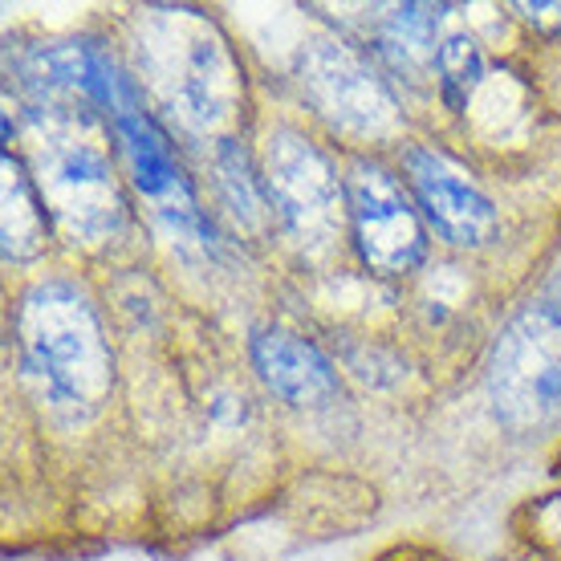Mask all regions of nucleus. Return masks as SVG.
<instances>
[{
    "mask_svg": "<svg viewBox=\"0 0 561 561\" xmlns=\"http://www.w3.org/2000/svg\"><path fill=\"white\" fill-rule=\"evenodd\" d=\"M33 147L25 168L42 192L49 225L61 240L102 249L123 237L130 216L127 175H118L111 123L99 111H42L28 106Z\"/></svg>",
    "mask_w": 561,
    "mask_h": 561,
    "instance_id": "nucleus-3",
    "label": "nucleus"
},
{
    "mask_svg": "<svg viewBox=\"0 0 561 561\" xmlns=\"http://www.w3.org/2000/svg\"><path fill=\"white\" fill-rule=\"evenodd\" d=\"M135 82L192 142L216 147L237 135L244 78L228 37L199 9H142Z\"/></svg>",
    "mask_w": 561,
    "mask_h": 561,
    "instance_id": "nucleus-2",
    "label": "nucleus"
},
{
    "mask_svg": "<svg viewBox=\"0 0 561 561\" xmlns=\"http://www.w3.org/2000/svg\"><path fill=\"white\" fill-rule=\"evenodd\" d=\"M399 171L420 208L423 225L456 253H480L501 237V211L480 180L456 154L435 142L411 139L399 147Z\"/></svg>",
    "mask_w": 561,
    "mask_h": 561,
    "instance_id": "nucleus-8",
    "label": "nucleus"
},
{
    "mask_svg": "<svg viewBox=\"0 0 561 561\" xmlns=\"http://www.w3.org/2000/svg\"><path fill=\"white\" fill-rule=\"evenodd\" d=\"M249 366L256 382L277 403L294 411H322L342 394L334 358L309 342V337L285 330V325H261L249 337Z\"/></svg>",
    "mask_w": 561,
    "mask_h": 561,
    "instance_id": "nucleus-9",
    "label": "nucleus"
},
{
    "mask_svg": "<svg viewBox=\"0 0 561 561\" xmlns=\"http://www.w3.org/2000/svg\"><path fill=\"white\" fill-rule=\"evenodd\" d=\"M484 394L505 432L561 427V297H537L501 325L484 363Z\"/></svg>",
    "mask_w": 561,
    "mask_h": 561,
    "instance_id": "nucleus-6",
    "label": "nucleus"
},
{
    "mask_svg": "<svg viewBox=\"0 0 561 561\" xmlns=\"http://www.w3.org/2000/svg\"><path fill=\"white\" fill-rule=\"evenodd\" d=\"M208 180L211 196L220 204L228 220L244 232L261 237L273 228V211H268L265 187H261V168H256V151L244 142V135H228L216 147H208Z\"/></svg>",
    "mask_w": 561,
    "mask_h": 561,
    "instance_id": "nucleus-11",
    "label": "nucleus"
},
{
    "mask_svg": "<svg viewBox=\"0 0 561 561\" xmlns=\"http://www.w3.org/2000/svg\"><path fill=\"white\" fill-rule=\"evenodd\" d=\"M444 4H387L370 28V57L387 73V82H403L408 90L435 85V54L444 42Z\"/></svg>",
    "mask_w": 561,
    "mask_h": 561,
    "instance_id": "nucleus-10",
    "label": "nucleus"
},
{
    "mask_svg": "<svg viewBox=\"0 0 561 561\" xmlns=\"http://www.w3.org/2000/svg\"><path fill=\"white\" fill-rule=\"evenodd\" d=\"M346 237L366 273L403 280L427 265V225L408 192L403 171L382 154L354 151L346 159Z\"/></svg>",
    "mask_w": 561,
    "mask_h": 561,
    "instance_id": "nucleus-7",
    "label": "nucleus"
},
{
    "mask_svg": "<svg viewBox=\"0 0 561 561\" xmlns=\"http://www.w3.org/2000/svg\"><path fill=\"white\" fill-rule=\"evenodd\" d=\"M0 168H4V265L25 268L45 253L54 225H49V211H45L25 159L13 147H4Z\"/></svg>",
    "mask_w": 561,
    "mask_h": 561,
    "instance_id": "nucleus-12",
    "label": "nucleus"
},
{
    "mask_svg": "<svg viewBox=\"0 0 561 561\" xmlns=\"http://www.w3.org/2000/svg\"><path fill=\"white\" fill-rule=\"evenodd\" d=\"M489 82V54L468 28H448L435 54V99L448 114H468Z\"/></svg>",
    "mask_w": 561,
    "mask_h": 561,
    "instance_id": "nucleus-13",
    "label": "nucleus"
},
{
    "mask_svg": "<svg viewBox=\"0 0 561 561\" xmlns=\"http://www.w3.org/2000/svg\"><path fill=\"white\" fill-rule=\"evenodd\" d=\"M289 82L309 118L334 139L370 154L403 142V102L394 99L387 73L358 45L342 42L334 33H313L294 49Z\"/></svg>",
    "mask_w": 561,
    "mask_h": 561,
    "instance_id": "nucleus-4",
    "label": "nucleus"
},
{
    "mask_svg": "<svg viewBox=\"0 0 561 561\" xmlns=\"http://www.w3.org/2000/svg\"><path fill=\"white\" fill-rule=\"evenodd\" d=\"M256 168L265 187L273 228L297 253L325 256L346 237V171L322 139L294 118L268 123L256 147Z\"/></svg>",
    "mask_w": 561,
    "mask_h": 561,
    "instance_id": "nucleus-5",
    "label": "nucleus"
},
{
    "mask_svg": "<svg viewBox=\"0 0 561 561\" xmlns=\"http://www.w3.org/2000/svg\"><path fill=\"white\" fill-rule=\"evenodd\" d=\"M13 346L33 394L57 420L90 423L114 399L118 363L99 297L70 273H37L13 306Z\"/></svg>",
    "mask_w": 561,
    "mask_h": 561,
    "instance_id": "nucleus-1",
    "label": "nucleus"
}]
</instances>
